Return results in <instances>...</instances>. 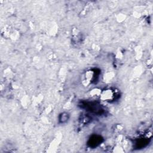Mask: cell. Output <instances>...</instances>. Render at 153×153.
Here are the masks:
<instances>
[{"mask_svg":"<svg viewBox=\"0 0 153 153\" xmlns=\"http://www.w3.org/2000/svg\"><path fill=\"white\" fill-rule=\"evenodd\" d=\"M82 105L84 106V107L87 108L88 111L94 112L96 114H100L103 112V109H102L101 106H99V105H97L96 103L94 102H86L82 104Z\"/></svg>","mask_w":153,"mask_h":153,"instance_id":"1","label":"cell"},{"mask_svg":"<svg viewBox=\"0 0 153 153\" xmlns=\"http://www.w3.org/2000/svg\"><path fill=\"white\" fill-rule=\"evenodd\" d=\"M102 137L97 135L93 136L91 137L90 138L88 144L91 147L97 146L101 142H102Z\"/></svg>","mask_w":153,"mask_h":153,"instance_id":"2","label":"cell"},{"mask_svg":"<svg viewBox=\"0 0 153 153\" xmlns=\"http://www.w3.org/2000/svg\"><path fill=\"white\" fill-rule=\"evenodd\" d=\"M148 140L146 139H139L136 143V147H137V148L145 147L148 144Z\"/></svg>","mask_w":153,"mask_h":153,"instance_id":"3","label":"cell"}]
</instances>
